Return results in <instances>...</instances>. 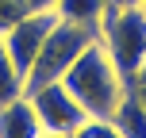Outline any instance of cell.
<instances>
[{"instance_id":"cell-1","label":"cell","mask_w":146,"mask_h":138,"mask_svg":"<svg viewBox=\"0 0 146 138\" xmlns=\"http://www.w3.org/2000/svg\"><path fill=\"white\" fill-rule=\"evenodd\" d=\"M62 85H66L69 92L77 96V104L88 111V115H96V119H108L111 111H115V104L123 100V92H127L123 77H119V69L111 65V58L104 54L100 38L81 50V58L66 69Z\"/></svg>"},{"instance_id":"cell-2","label":"cell","mask_w":146,"mask_h":138,"mask_svg":"<svg viewBox=\"0 0 146 138\" xmlns=\"http://www.w3.org/2000/svg\"><path fill=\"white\" fill-rule=\"evenodd\" d=\"M96 38H100V35L88 31V27H81V23L54 19V27L46 31V38H42L38 58L31 61L27 77H23V92H31V88H38V85H50V81H62L66 69L81 58V50L92 46Z\"/></svg>"},{"instance_id":"cell-3","label":"cell","mask_w":146,"mask_h":138,"mask_svg":"<svg viewBox=\"0 0 146 138\" xmlns=\"http://www.w3.org/2000/svg\"><path fill=\"white\" fill-rule=\"evenodd\" d=\"M100 46L127 85V77L146 61V12L142 8H115V12H108L104 23H100Z\"/></svg>"},{"instance_id":"cell-4","label":"cell","mask_w":146,"mask_h":138,"mask_svg":"<svg viewBox=\"0 0 146 138\" xmlns=\"http://www.w3.org/2000/svg\"><path fill=\"white\" fill-rule=\"evenodd\" d=\"M35 108V119L42 127V134H58V138H73L81 123L88 119V111L77 104V96L69 92L62 81H50V85H38L31 92H23Z\"/></svg>"},{"instance_id":"cell-5","label":"cell","mask_w":146,"mask_h":138,"mask_svg":"<svg viewBox=\"0 0 146 138\" xmlns=\"http://www.w3.org/2000/svg\"><path fill=\"white\" fill-rule=\"evenodd\" d=\"M54 19H58L54 12H31V15H23L15 27H8L4 35H0V38H4V46H8V54H12V61L19 65L23 77H27L31 61L38 58L42 38H46V31L54 27Z\"/></svg>"},{"instance_id":"cell-6","label":"cell","mask_w":146,"mask_h":138,"mask_svg":"<svg viewBox=\"0 0 146 138\" xmlns=\"http://www.w3.org/2000/svg\"><path fill=\"white\" fill-rule=\"evenodd\" d=\"M38 134H42V127H38L35 108H31L27 96L0 108V138H38Z\"/></svg>"},{"instance_id":"cell-7","label":"cell","mask_w":146,"mask_h":138,"mask_svg":"<svg viewBox=\"0 0 146 138\" xmlns=\"http://www.w3.org/2000/svg\"><path fill=\"white\" fill-rule=\"evenodd\" d=\"M54 15L58 19H69V23H81V27L96 31L100 35V23L108 15V4L104 0H58L54 4Z\"/></svg>"},{"instance_id":"cell-8","label":"cell","mask_w":146,"mask_h":138,"mask_svg":"<svg viewBox=\"0 0 146 138\" xmlns=\"http://www.w3.org/2000/svg\"><path fill=\"white\" fill-rule=\"evenodd\" d=\"M108 119L119 127L123 138H146V108L135 100L131 92H123V100L115 104V111H111Z\"/></svg>"},{"instance_id":"cell-9","label":"cell","mask_w":146,"mask_h":138,"mask_svg":"<svg viewBox=\"0 0 146 138\" xmlns=\"http://www.w3.org/2000/svg\"><path fill=\"white\" fill-rule=\"evenodd\" d=\"M19 96H23V73H19V65L12 61L4 38H0V108L12 104V100H19Z\"/></svg>"},{"instance_id":"cell-10","label":"cell","mask_w":146,"mask_h":138,"mask_svg":"<svg viewBox=\"0 0 146 138\" xmlns=\"http://www.w3.org/2000/svg\"><path fill=\"white\" fill-rule=\"evenodd\" d=\"M73 138H123V134H119V127L111 123V119H96V115H88L85 123L73 131Z\"/></svg>"},{"instance_id":"cell-11","label":"cell","mask_w":146,"mask_h":138,"mask_svg":"<svg viewBox=\"0 0 146 138\" xmlns=\"http://www.w3.org/2000/svg\"><path fill=\"white\" fill-rule=\"evenodd\" d=\"M23 15H31L27 0H0V35H4L8 27H15Z\"/></svg>"},{"instance_id":"cell-12","label":"cell","mask_w":146,"mask_h":138,"mask_svg":"<svg viewBox=\"0 0 146 138\" xmlns=\"http://www.w3.org/2000/svg\"><path fill=\"white\" fill-rule=\"evenodd\" d=\"M127 92H131L135 100H139L142 108H146V61H142V65L131 73V77H127Z\"/></svg>"},{"instance_id":"cell-13","label":"cell","mask_w":146,"mask_h":138,"mask_svg":"<svg viewBox=\"0 0 146 138\" xmlns=\"http://www.w3.org/2000/svg\"><path fill=\"white\" fill-rule=\"evenodd\" d=\"M54 4H58V0H27L31 12H54Z\"/></svg>"},{"instance_id":"cell-14","label":"cell","mask_w":146,"mask_h":138,"mask_svg":"<svg viewBox=\"0 0 146 138\" xmlns=\"http://www.w3.org/2000/svg\"><path fill=\"white\" fill-rule=\"evenodd\" d=\"M108 4V12H115V8H142V0H104Z\"/></svg>"},{"instance_id":"cell-15","label":"cell","mask_w":146,"mask_h":138,"mask_svg":"<svg viewBox=\"0 0 146 138\" xmlns=\"http://www.w3.org/2000/svg\"><path fill=\"white\" fill-rule=\"evenodd\" d=\"M38 138H58V134H38Z\"/></svg>"},{"instance_id":"cell-16","label":"cell","mask_w":146,"mask_h":138,"mask_svg":"<svg viewBox=\"0 0 146 138\" xmlns=\"http://www.w3.org/2000/svg\"><path fill=\"white\" fill-rule=\"evenodd\" d=\"M142 12H146V0H142Z\"/></svg>"}]
</instances>
